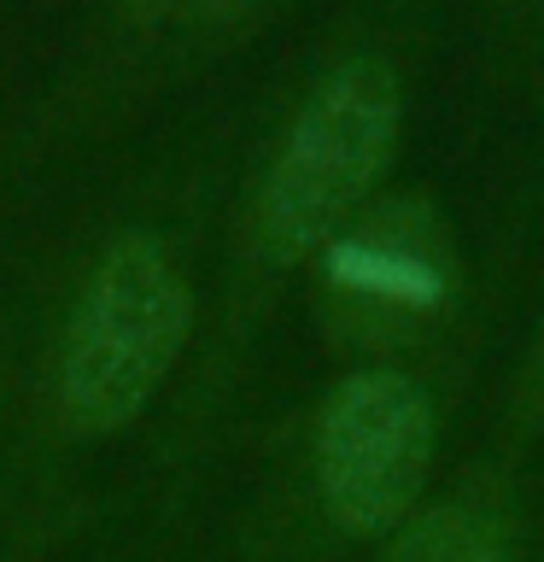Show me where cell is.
<instances>
[{"label": "cell", "mask_w": 544, "mask_h": 562, "mask_svg": "<svg viewBox=\"0 0 544 562\" xmlns=\"http://www.w3.org/2000/svg\"><path fill=\"white\" fill-rule=\"evenodd\" d=\"M404 100L393 70L351 59L298 105L258 193L252 240L270 263H305L358 217L393 165Z\"/></svg>", "instance_id": "1"}, {"label": "cell", "mask_w": 544, "mask_h": 562, "mask_svg": "<svg viewBox=\"0 0 544 562\" xmlns=\"http://www.w3.org/2000/svg\"><path fill=\"white\" fill-rule=\"evenodd\" d=\"M193 299L152 235H123L88 270L59 351V404L77 434H117L182 358Z\"/></svg>", "instance_id": "2"}, {"label": "cell", "mask_w": 544, "mask_h": 562, "mask_svg": "<svg viewBox=\"0 0 544 562\" xmlns=\"http://www.w3.org/2000/svg\"><path fill=\"white\" fill-rule=\"evenodd\" d=\"M316 504L333 533L386 539L421 504L433 469V404L398 369H358L316 416Z\"/></svg>", "instance_id": "3"}, {"label": "cell", "mask_w": 544, "mask_h": 562, "mask_svg": "<svg viewBox=\"0 0 544 562\" xmlns=\"http://www.w3.org/2000/svg\"><path fill=\"white\" fill-rule=\"evenodd\" d=\"M322 270H328V293H333L340 323L393 334L445 305L456 258L433 205L393 200L358 223H345L322 246Z\"/></svg>", "instance_id": "4"}, {"label": "cell", "mask_w": 544, "mask_h": 562, "mask_svg": "<svg viewBox=\"0 0 544 562\" xmlns=\"http://www.w3.org/2000/svg\"><path fill=\"white\" fill-rule=\"evenodd\" d=\"M381 562H526V509L503 474L428 498L381 539Z\"/></svg>", "instance_id": "5"}, {"label": "cell", "mask_w": 544, "mask_h": 562, "mask_svg": "<svg viewBox=\"0 0 544 562\" xmlns=\"http://www.w3.org/2000/svg\"><path fill=\"white\" fill-rule=\"evenodd\" d=\"M263 0H200V12L211 18V24H235V18H246V12H258Z\"/></svg>", "instance_id": "6"}, {"label": "cell", "mask_w": 544, "mask_h": 562, "mask_svg": "<svg viewBox=\"0 0 544 562\" xmlns=\"http://www.w3.org/2000/svg\"><path fill=\"white\" fill-rule=\"evenodd\" d=\"M123 7H129L135 18H158V12H165V7H170V0H123Z\"/></svg>", "instance_id": "7"}, {"label": "cell", "mask_w": 544, "mask_h": 562, "mask_svg": "<svg viewBox=\"0 0 544 562\" xmlns=\"http://www.w3.org/2000/svg\"><path fill=\"white\" fill-rule=\"evenodd\" d=\"M533 381H539V393H544V346H539V369H533Z\"/></svg>", "instance_id": "8"}]
</instances>
